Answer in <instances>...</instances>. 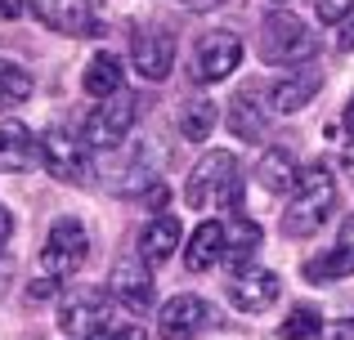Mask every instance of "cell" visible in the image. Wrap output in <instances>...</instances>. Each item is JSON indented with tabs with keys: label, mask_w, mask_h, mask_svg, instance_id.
<instances>
[{
	"label": "cell",
	"mask_w": 354,
	"mask_h": 340,
	"mask_svg": "<svg viewBox=\"0 0 354 340\" xmlns=\"http://www.w3.org/2000/svg\"><path fill=\"white\" fill-rule=\"evenodd\" d=\"M319 86H323V72L305 63V68H296L292 77H283V81H278L269 99H274V108H278V112H301V108L310 103L314 94H319Z\"/></svg>",
	"instance_id": "2e32d148"
},
{
	"label": "cell",
	"mask_w": 354,
	"mask_h": 340,
	"mask_svg": "<svg viewBox=\"0 0 354 340\" xmlns=\"http://www.w3.org/2000/svg\"><path fill=\"white\" fill-rule=\"evenodd\" d=\"M274 5H287V0H274Z\"/></svg>",
	"instance_id": "d590c367"
},
{
	"label": "cell",
	"mask_w": 354,
	"mask_h": 340,
	"mask_svg": "<svg viewBox=\"0 0 354 340\" xmlns=\"http://www.w3.org/2000/svg\"><path fill=\"white\" fill-rule=\"evenodd\" d=\"M278 273H269V269H247V273H238L234 278V287H229V296H234V305L238 309H247V314H265L269 305L278 300Z\"/></svg>",
	"instance_id": "5bb4252c"
},
{
	"label": "cell",
	"mask_w": 354,
	"mask_h": 340,
	"mask_svg": "<svg viewBox=\"0 0 354 340\" xmlns=\"http://www.w3.org/2000/svg\"><path fill=\"white\" fill-rule=\"evenodd\" d=\"M113 318V305L104 300V291H72L59 309V327L63 336H90Z\"/></svg>",
	"instance_id": "ba28073f"
},
{
	"label": "cell",
	"mask_w": 354,
	"mask_h": 340,
	"mask_svg": "<svg viewBox=\"0 0 354 340\" xmlns=\"http://www.w3.org/2000/svg\"><path fill=\"white\" fill-rule=\"evenodd\" d=\"M207 323H211L207 300H198V296H175L171 305L162 309V318H157V336H162V340H193V336L207 332Z\"/></svg>",
	"instance_id": "30bf717a"
},
{
	"label": "cell",
	"mask_w": 354,
	"mask_h": 340,
	"mask_svg": "<svg viewBox=\"0 0 354 340\" xmlns=\"http://www.w3.org/2000/svg\"><path fill=\"white\" fill-rule=\"evenodd\" d=\"M0 14H5V18H18V14H23V0H0Z\"/></svg>",
	"instance_id": "4dcf8cb0"
},
{
	"label": "cell",
	"mask_w": 354,
	"mask_h": 340,
	"mask_svg": "<svg viewBox=\"0 0 354 340\" xmlns=\"http://www.w3.org/2000/svg\"><path fill=\"white\" fill-rule=\"evenodd\" d=\"M81 86H86L90 99H108L121 90V59L117 54H95V59L86 63V77H81Z\"/></svg>",
	"instance_id": "d6986e66"
},
{
	"label": "cell",
	"mask_w": 354,
	"mask_h": 340,
	"mask_svg": "<svg viewBox=\"0 0 354 340\" xmlns=\"http://www.w3.org/2000/svg\"><path fill=\"white\" fill-rule=\"evenodd\" d=\"M189 9H202V5H216V0H184Z\"/></svg>",
	"instance_id": "e575fe53"
},
{
	"label": "cell",
	"mask_w": 354,
	"mask_h": 340,
	"mask_svg": "<svg viewBox=\"0 0 354 340\" xmlns=\"http://www.w3.org/2000/svg\"><path fill=\"white\" fill-rule=\"evenodd\" d=\"M86 255H90V237L81 228V219H54L50 237L41 246V273L54 282H68L86 264Z\"/></svg>",
	"instance_id": "3957f363"
},
{
	"label": "cell",
	"mask_w": 354,
	"mask_h": 340,
	"mask_svg": "<svg viewBox=\"0 0 354 340\" xmlns=\"http://www.w3.org/2000/svg\"><path fill=\"white\" fill-rule=\"evenodd\" d=\"M350 273H354V215L341 224L337 246H332L328 255H319V260L305 264V278L310 282H332V278H350Z\"/></svg>",
	"instance_id": "9a60e30c"
},
{
	"label": "cell",
	"mask_w": 354,
	"mask_h": 340,
	"mask_svg": "<svg viewBox=\"0 0 354 340\" xmlns=\"http://www.w3.org/2000/svg\"><path fill=\"white\" fill-rule=\"evenodd\" d=\"M32 9L59 36H95V5L90 0H32Z\"/></svg>",
	"instance_id": "9c48e42d"
},
{
	"label": "cell",
	"mask_w": 354,
	"mask_h": 340,
	"mask_svg": "<svg viewBox=\"0 0 354 340\" xmlns=\"http://www.w3.org/2000/svg\"><path fill=\"white\" fill-rule=\"evenodd\" d=\"M346 170L354 174V143H350V148H346Z\"/></svg>",
	"instance_id": "836d02e7"
},
{
	"label": "cell",
	"mask_w": 354,
	"mask_h": 340,
	"mask_svg": "<svg viewBox=\"0 0 354 340\" xmlns=\"http://www.w3.org/2000/svg\"><path fill=\"white\" fill-rule=\"evenodd\" d=\"M319 340H354V318H341V323H332V327H323Z\"/></svg>",
	"instance_id": "83f0119b"
},
{
	"label": "cell",
	"mask_w": 354,
	"mask_h": 340,
	"mask_svg": "<svg viewBox=\"0 0 354 340\" xmlns=\"http://www.w3.org/2000/svg\"><path fill=\"white\" fill-rule=\"evenodd\" d=\"M337 45H341V50H346V54L354 50V23H346V32H341V41H337Z\"/></svg>",
	"instance_id": "1f68e13d"
},
{
	"label": "cell",
	"mask_w": 354,
	"mask_h": 340,
	"mask_svg": "<svg viewBox=\"0 0 354 340\" xmlns=\"http://www.w3.org/2000/svg\"><path fill=\"white\" fill-rule=\"evenodd\" d=\"M32 94V77H27L23 68H14V63L0 59V108L5 103H18V99Z\"/></svg>",
	"instance_id": "d4e9b609"
},
{
	"label": "cell",
	"mask_w": 354,
	"mask_h": 340,
	"mask_svg": "<svg viewBox=\"0 0 354 340\" xmlns=\"http://www.w3.org/2000/svg\"><path fill=\"white\" fill-rule=\"evenodd\" d=\"M139 121V94H108L99 99V108L90 112L86 121V143L90 148H117V143L130 139V130H135Z\"/></svg>",
	"instance_id": "277c9868"
},
{
	"label": "cell",
	"mask_w": 354,
	"mask_h": 340,
	"mask_svg": "<svg viewBox=\"0 0 354 340\" xmlns=\"http://www.w3.org/2000/svg\"><path fill=\"white\" fill-rule=\"evenodd\" d=\"M229 130L238 134V139H256L260 130H265V117H260V108H256V99L242 90V94L229 103Z\"/></svg>",
	"instance_id": "603a6c76"
},
{
	"label": "cell",
	"mask_w": 354,
	"mask_h": 340,
	"mask_svg": "<svg viewBox=\"0 0 354 340\" xmlns=\"http://www.w3.org/2000/svg\"><path fill=\"white\" fill-rule=\"evenodd\" d=\"M41 161L50 166L54 179H63V183H86V179H90L86 143H81L77 134H68L63 126L45 130V139H41Z\"/></svg>",
	"instance_id": "5b68a950"
},
{
	"label": "cell",
	"mask_w": 354,
	"mask_h": 340,
	"mask_svg": "<svg viewBox=\"0 0 354 340\" xmlns=\"http://www.w3.org/2000/svg\"><path fill=\"white\" fill-rule=\"evenodd\" d=\"M256 251H260V228L251 224L247 215H234V224L225 228V251H220V255H225L229 264H238V269H242V264H247Z\"/></svg>",
	"instance_id": "7402d4cb"
},
{
	"label": "cell",
	"mask_w": 354,
	"mask_h": 340,
	"mask_svg": "<svg viewBox=\"0 0 354 340\" xmlns=\"http://www.w3.org/2000/svg\"><path fill=\"white\" fill-rule=\"evenodd\" d=\"M238 59H242V41L234 32H211V36H202V45H198V63H193V77L198 81H225L229 72L238 68Z\"/></svg>",
	"instance_id": "8fae6325"
},
{
	"label": "cell",
	"mask_w": 354,
	"mask_h": 340,
	"mask_svg": "<svg viewBox=\"0 0 354 340\" xmlns=\"http://www.w3.org/2000/svg\"><path fill=\"white\" fill-rule=\"evenodd\" d=\"M59 287H63V282H54V278H45V273H41V278H36L32 287H27V296H32V300H50Z\"/></svg>",
	"instance_id": "f1b7e54d"
},
{
	"label": "cell",
	"mask_w": 354,
	"mask_h": 340,
	"mask_svg": "<svg viewBox=\"0 0 354 340\" xmlns=\"http://www.w3.org/2000/svg\"><path fill=\"white\" fill-rule=\"evenodd\" d=\"M314 9H319L323 23H341V18L354 9V0H314Z\"/></svg>",
	"instance_id": "4316f807"
},
{
	"label": "cell",
	"mask_w": 354,
	"mask_h": 340,
	"mask_svg": "<svg viewBox=\"0 0 354 340\" xmlns=\"http://www.w3.org/2000/svg\"><path fill=\"white\" fill-rule=\"evenodd\" d=\"M108 296H113L126 314H144V309L153 305V273L139 260H117L113 278H108Z\"/></svg>",
	"instance_id": "52a82bcc"
},
{
	"label": "cell",
	"mask_w": 354,
	"mask_h": 340,
	"mask_svg": "<svg viewBox=\"0 0 354 340\" xmlns=\"http://www.w3.org/2000/svg\"><path fill=\"white\" fill-rule=\"evenodd\" d=\"M86 340H144V327L130 323V318H108L99 332H90Z\"/></svg>",
	"instance_id": "484cf974"
},
{
	"label": "cell",
	"mask_w": 354,
	"mask_h": 340,
	"mask_svg": "<svg viewBox=\"0 0 354 340\" xmlns=\"http://www.w3.org/2000/svg\"><path fill=\"white\" fill-rule=\"evenodd\" d=\"M256 179H260V188H269V192H292V183H296L292 152L287 148H269L265 157H260V166H256Z\"/></svg>",
	"instance_id": "44dd1931"
},
{
	"label": "cell",
	"mask_w": 354,
	"mask_h": 340,
	"mask_svg": "<svg viewBox=\"0 0 354 340\" xmlns=\"http://www.w3.org/2000/svg\"><path fill=\"white\" fill-rule=\"evenodd\" d=\"M220 251H225V224L207 219V224H198V233H193L189 246H184V264H189L193 273H202V269H211V264L220 260Z\"/></svg>",
	"instance_id": "ac0fdd59"
},
{
	"label": "cell",
	"mask_w": 354,
	"mask_h": 340,
	"mask_svg": "<svg viewBox=\"0 0 354 340\" xmlns=\"http://www.w3.org/2000/svg\"><path fill=\"white\" fill-rule=\"evenodd\" d=\"M314 50H319L314 32L296 14H287V9H278V14H269L265 23H260V59L265 63L292 68V63H310Z\"/></svg>",
	"instance_id": "7a4b0ae2"
},
{
	"label": "cell",
	"mask_w": 354,
	"mask_h": 340,
	"mask_svg": "<svg viewBox=\"0 0 354 340\" xmlns=\"http://www.w3.org/2000/svg\"><path fill=\"white\" fill-rule=\"evenodd\" d=\"M319 332H323V323L310 305H296L292 314L283 318V340H319Z\"/></svg>",
	"instance_id": "cb8c5ba5"
},
{
	"label": "cell",
	"mask_w": 354,
	"mask_h": 340,
	"mask_svg": "<svg viewBox=\"0 0 354 340\" xmlns=\"http://www.w3.org/2000/svg\"><path fill=\"white\" fill-rule=\"evenodd\" d=\"M41 161V139L23 121H0V170L23 174Z\"/></svg>",
	"instance_id": "7c38bea8"
},
{
	"label": "cell",
	"mask_w": 354,
	"mask_h": 340,
	"mask_svg": "<svg viewBox=\"0 0 354 340\" xmlns=\"http://www.w3.org/2000/svg\"><path fill=\"white\" fill-rule=\"evenodd\" d=\"M234 170H238V157H234V152H211V157H202L198 166H193V174H189L184 201H189L193 210L216 206V201L225 197V188H229V179H234Z\"/></svg>",
	"instance_id": "8992f818"
},
{
	"label": "cell",
	"mask_w": 354,
	"mask_h": 340,
	"mask_svg": "<svg viewBox=\"0 0 354 340\" xmlns=\"http://www.w3.org/2000/svg\"><path fill=\"white\" fill-rule=\"evenodd\" d=\"M130 59H135L139 77L166 81V72L175 68V36H166V32H135Z\"/></svg>",
	"instance_id": "4fadbf2b"
},
{
	"label": "cell",
	"mask_w": 354,
	"mask_h": 340,
	"mask_svg": "<svg viewBox=\"0 0 354 340\" xmlns=\"http://www.w3.org/2000/svg\"><path fill=\"white\" fill-rule=\"evenodd\" d=\"M9 237H14V215H9V206H0V251L9 246Z\"/></svg>",
	"instance_id": "f546056e"
},
{
	"label": "cell",
	"mask_w": 354,
	"mask_h": 340,
	"mask_svg": "<svg viewBox=\"0 0 354 340\" xmlns=\"http://www.w3.org/2000/svg\"><path fill=\"white\" fill-rule=\"evenodd\" d=\"M180 242H184L180 219L175 215H157L153 224H144V233H139V255H144L148 264H166Z\"/></svg>",
	"instance_id": "e0dca14e"
},
{
	"label": "cell",
	"mask_w": 354,
	"mask_h": 340,
	"mask_svg": "<svg viewBox=\"0 0 354 340\" xmlns=\"http://www.w3.org/2000/svg\"><path fill=\"white\" fill-rule=\"evenodd\" d=\"M216 103L211 99H189V103L180 108V117H175V130L184 134L189 143H202V139H211V130H216Z\"/></svg>",
	"instance_id": "ffe728a7"
},
{
	"label": "cell",
	"mask_w": 354,
	"mask_h": 340,
	"mask_svg": "<svg viewBox=\"0 0 354 340\" xmlns=\"http://www.w3.org/2000/svg\"><path fill=\"white\" fill-rule=\"evenodd\" d=\"M341 121H346V130L354 134V94H350V103H346V117H341Z\"/></svg>",
	"instance_id": "d6a6232c"
},
{
	"label": "cell",
	"mask_w": 354,
	"mask_h": 340,
	"mask_svg": "<svg viewBox=\"0 0 354 340\" xmlns=\"http://www.w3.org/2000/svg\"><path fill=\"white\" fill-rule=\"evenodd\" d=\"M337 206V179H332L328 166H310V170H296L292 183V201L283 210V233L287 237H310L323 228V219L332 215Z\"/></svg>",
	"instance_id": "6da1fadb"
}]
</instances>
